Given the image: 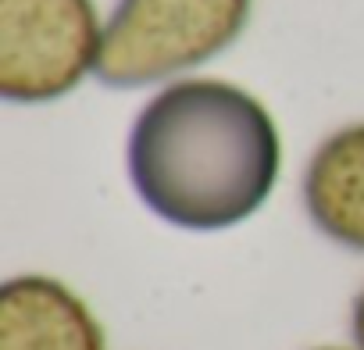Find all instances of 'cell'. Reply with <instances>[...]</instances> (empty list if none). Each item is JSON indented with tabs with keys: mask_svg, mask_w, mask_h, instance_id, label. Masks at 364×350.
<instances>
[{
	"mask_svg": "<svg viewBox=\"0 0 364 350\" xmlns=\"http://www.w3.org/2000/svg\"><path fill=\"white\" fill-rule=\"evenodd\" d=\"M139 204L171 229L222 233L275 193L282 136L264 100L229 79L186 75L157 86L125 139Z\"/></svg>",
	"mask_w": 364,
	"mask_h": 350,
	"instance_id": "cell-1",
	"label": "cell"
},
{
	"mask_svg": "<svg viewBox=\"0 0 364 350\" xmlns=\"http://www.w3.org/2000/svg\"><path fill=\"white\" fill-rule=\"evenodd\" d=\"M254 0H118L104 18L97 83L143 90L186 79L250 26Z\"/></svg>",
	"mask_w": 364,
	"mask_h": 350,
	"instance_id": "cell-2",
	"label": "cell"
},
{
	"mask_svg": "<svg viewBox=\"0 0 364 350\" xmlns=\"http://www.w3.org/2000/svg\"><path fill=\"white\" fill-rule=\"evenodd\" d=\"M104 18L93 0H0V97L40 107L97 75Z\"/></svg>",
	"mask_w": 364,
	"mask_h": 350,
	"instance_id": "cell-3",
	"label": "cell"
},
{
	"mask_svg": "<svg viewBox=\"0 0 364 350\" xmlns=\"http://www.w3.org/2000/svg\"><path fill=\"white\" fill-rule=\"evenodd\" d=\"M0 350H107V336L68 282L22 272L0 286Z\"/></svg>",
	"mask_w": 364,
	"mask_h": 350,
	"instance_id": "cell-4",
	"label": "cell"
},
{
	"mask_svg": "<svg viewBox=\"0 0 364 350\" xmlns=\"http://www.w3.org/2000/svg\"><path fill=\"white\" fill-rule=\"evenodd\" d=\"M307 222L336 247L364 254V122L332 129L300 175Z\"/></svg>",
	"mask_w": 364,
	"mask_h": 350,
	"instance_id": "cell-5",
	"label": "cell"
},
{
	"mask_svg": "<svg viewBox=\"0 0 364 350\" xmlns=\"http://www.w3.org/2000/svg\"><path fill=\"white\" fill-rule=\"evenodd\" d=\"M350 336H353V350H364V286L350 304Z\"/></svg>",
	"mask_w": 364,
	"mask_h": 350,
	"instance_id": "cell-6",
	"label": "cell"
},
{
	"mask_svg": "<svg viewBox=\"0 0 364 350\" xmlns=\"http://www.w3.org/2000/svg\"><path fill=\"white\" fill-rule=\"evenodd\" d=\"M314 350H346V346H314Z\"/></svg>",
	"mask_w": 364,
	"mask_h": 350,
	"instance_id": "cell-7",
	"label": "cell"
}]
</instances>
